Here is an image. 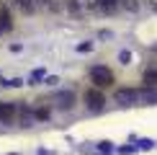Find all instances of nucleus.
<instances>
[{
	"label": "nucleus",
	"instance_id": "f257e3e1",
	"mask_svg": "<svg viewBox=\"0 0 157 155\" xmlns=\"http://www.w3.org/2000/svg\"><path fill=\"white\" fill-rule=\"evenodd\" d=\"M113 101L119 103V106H134V103L142 101V90H139V88L124 85V88H119V90L113 93Z\"/></svg>",
	"mask_w": 157,
	"mask_h": 155
},
{
	"label": "nucleus",
	"instance_id": "f03ea898",
	"mask_svg": "<svg viewBox=\"0 0 157 155\" xmlns=\"http://www.w3.org/2000/svg\"><path fill=\"white\" fill-rule=\"evenodd\" d=\"M90 78H93L95 88H108V85H113V83H116L113 73H111L108 67H103V65H95V67L90 70Z\"/></svg>",
	"mask_w": 157,
	"mask_h": 155
},
{
	"label": "nucleus",
	"instance_id": "7ed1b4c3",
	"mask_svg": "<svg viewBox=\"0 0 157 155\" xmlns=\"http://www.w3.org/2000/svg\"><path fill=\"white\" fill-rule=\"evenodd\" d=\"M82 101H85V106H88L90 111H103V106H106V96L98 88H88L85 96H82Z\"/></svg>",
	"mask_w": 157,
	"mask_h": 155
},
{
	"label": "nucleus",
	"instance_id": "20e7f679",
	"mask_svg": "<svg viewBox=\"0 0 157 155\" xmlns=\"http://www.w3.org/2000/svg\"><path fill=\"white\" fill-rule=\"evenodd\" d=\"M75 103H77V96L72 90H59V93H57V109H59V111H70Z\"/></svg>",
	"mask_w": 157,
	"mask_h": 155
},
{
	"label": "nucleus",
	"instance_id": "39448f33",
	"mask_svg": "<svg viewBox=\"0 0 157 155\" xmlns=\"http://www.w3.org/2000/svg\"><path fill=\"white\" fill-rule=\"evenodd\" d=\"M18 111H21V106H16L13 101H3L0 103V124L3 121H10L13 116H18Z\"/></svg>",
	"mask_w": 157,
	"mask_h": 155
},
{
	"label": "nucleus",
	"instance_id": "423d86ee",
	"mask_svg": "<svg viewBox=\"0 0 157 155\" xmlns=\"http://www.w3.org/2000/svg\"><path fill=\"white\" fill-rule=\"evenodd\" d=\"M13 8H16L18 13H23V16H34L39 3L36 0H13Z\"/></svg>",
	"mask_w": 157,
	"mask_h": 155
},
{
	"label": "nucleus",
	"instance_id": "0eeeda50",
	"mask_svg": "<svg viewBox=\"0 0 157 155\" xmlns=\"http://www.w3.org/2000/svg\"><path fill=\"white\" fill-rule=\"evenodd\" d=\"M142 80H144V85H147V88H157V62H152V65L144 70Z\"/></svg>",
	"mask_w": 157,
	"mask_h": 155
},
{
	"label": "nucleus",
	"instance_id": "6e6552de",
	"mask_svg": "<svg viewBox=\"0 0 157 155\" xmlns=\"http://www.w3.org/2000/svg\"><path fill=\"white\" fill-rule=\"evenodd\" d=\"M0 26H3V34L13 29V16H10V8H8V5H3V3H0Z\"/></svg>",
	"mask_w": 157,
	"mask_h": 155
},
{
	"label": "nucleus",
	"instance_id": "1a4fd4ad",
	"mask_svg": "<svg viewBox=\"0 0 157 155\" xmlns=\"http://www.w3.org/2000/svg\"><path fill=\"white\" fill-rule=\"evenodd\" d=\"M119 0H98V10H103L106 16H113L116 10H119Z\"/></svg>",
	"mask_w": 157,
	"mask_h": 155
},
{
	"label": "nucleus",
	"instance_id": "9d476101",
	"mask_svg": "<svg viewBox=\"0 0 157 155\" xmlns=\"http://www.w3.org/2000/svg\"><path fill=\"white\" fill-rule=\"evenodd\" d=\"M119 5L124 10H129V13H136L139 10V0H119Z\"/></svg>",
	"mask_w": 157,
	"mask_h": 155
},
{
	"label": "nucleus",
	"instance_id": "9b49d317",
	"mask_svg": "<svg viewBox=\"0 0 157 155\" xmlns=\"http://www.w3.org/2000/svg\"><path fill=\"white\" fill-rule=\"evenodd\" d=\"M75 3L82 8V13H90V10L98 8V0H75Z\"/></svg>",
	"mask_w": 157,
	"mask_h": 155
},
{
	"label": "nucleus",
	"instance_id": "f8f14e48",
	"mask_svg": "<svg viewBox=\"0 0 157 155\" xmlns=\"http://www.w3.org/2000/svg\"><path fill=\"white\" fill-rule=\"evenodd\" d=\"M39 5H44V8H49V10H57V3L54 0H36Z\"/></svg>",
	"mask_w": 157,
	"mask_h": 155
},
{
	"label": "nucleus",
	"instance_id": "ddd939ff",
	"mask_svg": "<svg viewBox=\"0 0 157 155\" xmlns=\"http://www.w3.org/2000/svg\"><path fill=\"white\" fill-rule=\"evenodd\" d=\"M152 5H155V8H157V0H152Z\"/></svg>",
	"mask_w": 157,
	"mask_h": 155
},
{
	"label": "nucleus",
	"instance_id": "4468645a",
	"mask_svg": "<svg viewBox=\"0 0 157 155\" xmlns=\"http://www.w3.org/2000/svg\"><path fill=\"white\" fill-rule=\"evenodd\" d=\"M8 155H18V153H8Z\"/></svg>",
	"mask_w": 157,
	"mask_h": 155
}]
</instances>
